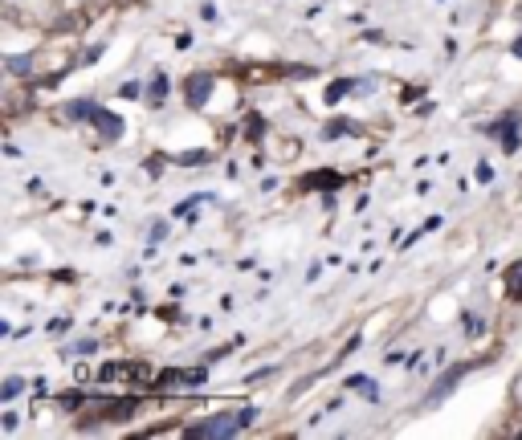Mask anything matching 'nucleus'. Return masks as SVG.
<instances>
[{"label":"nucleus","instance_id":"obj_1","mask_svg":"<svg viewBox=\"0 0 522 440\" xmlns=\"http://www.w3.org/2000/svg\"><path fill=\"white\" fill-rule=\"evenodd\" d=\"M258 420V408H241L237 416H213V420H200L188 428L192 440H213V437H237L241 428H249Z\"/></svg>","mask_w":522,"mask_h":440},{"label":"nucleus","instance_id":"obj_2","mask_svg":"<svg viewBox=\"0 0 522 440\" xmlns=\"http://www.w3.org/2000/svg\"><path fill=\"white\" fill-rule=\"evenodd\" d=\"M481 363H485V359H481ZM481 363H457V367H449V371H445V375L436 379V388L429 392V396H425V403H441V399L449 396V392H453V388H457V383H461V379H465V375H470L474 367H481Z\"/></svg>","mask_w":522,"mask_h":440},{"label":"nucleus","instance_id":"obj_3","mask_svg":"<svg viewBox=\"0 0 522 440\" xmlns=\"http://www.w3.org/2000/svg\"><path fill=\"white\" fill-rule=\"evenodd\" d=\"M519 127H522L519 114H502L498 123H490V127H485V134H498V139H502V147H506V151H514V147H519Z\"/></svg>","mask_w":522,"mask_h":440},{"label":"nucleus","instance_id":"obj_4","mask_svg":"<svg viewBox=\"0 0 522 440\" xmlns=\"http://www.w3.org/2000/svg\"><path fill=\"white\" fill-rule=\"evenodd\" d=\"M204 379H209L204 367H184V371H164L160 375V383H184V388H200Z\"/></svg>","mask_w":522,"mask_h":440},{"label":"nucleus","instance_id":"obj_5","mask_svg":"<svg viewBox=\"0 0 522 440\" xmlns=\"http://www.w3.org/2000/svg\"><path fill=\"white\" fill-rule=\"evenodd\" d=\"M90 123H94V127L102 131V139H110V143H115V139L123 134V119H119V114H110V110H102V106L94 110V119H90Z\"/></svg>","mask_w":522,"mask_h":440},{"label":"nucleus","instance_id":"obj_6","mask_svg":"<svg viewBox=\"0 0 522 440\" xmlns=\"http://www.w3.org/2000/svg\"><path fill=\"white\" fill-rule=\"evenodd\" d=\"M213 90V74H192L188 78V106H204Z\"/></svg>","mask_w":522,"mask_h":440},{"label":"nucleus","instance_id":"obj_7","mask_svg":"<svg viewBox=\"0 0 522 440\" xmlns=\"http://www.w3.org/2000/svg\"><path fill=\"white\" fill-rule=\"evenodd\" d=\"M339 183H343L339 172H310V176H302L306 192H318V188H339Z\"/></svg>","mask_w":522,"mask_h":440},{"label":"nucleus","instance_id":"obj_8","mask_svg":"<svg viewBox=\"0 0 522 440\" xmlns=\"http://www.w3.org/2000/svg\"><path fill=\"white\" fill-rule=\"evenodd\" d=\"M94 110H98V106H94L90 98H78V102H66V110H61V114H66L70 123H78V119H94Z\"/></svg>","mask_w":522,"mask_h":440},{"label":"nucleus","instance_id":"obj_9","mask_svg":"<svg viewBox=\"0 0 522 440\" xmlns=\"http://www.w3.org/2000/svg\"><path fill=\"white\" fill-rule=\"evenodd\" d=\"M135 408H139V399H135V396L119 399V403H110V408H106V420H127Z\"/></svg>","mask_w":522,"mask_h":440},{"label":"nucleus","instance_id":"obj_10","mask_svg":"<svg viewBox=\"0 0 522 440\" xmlns=\"http://www.w3.org/2000/svg\"><path fill=\"white\" fill-rule=\"evenodd\" d=\"M506 286H510V298H514V302H522V261L510 265V273H506Z\"/></svg>","mask_w":522,"mask_h":440},{"label":"nucleus","instance_id":"obj_11","mask_svg":"<svg viewBox=\"0 0 522 440\" xmlns=\"http://www.w3.org/2000/svg\"><path fill=\"white\" fill-rule=\"evenodd\" d=\"M347 388H355V392H363L367 399H380V392H376V383H371L367 375H351V379H347Z\"/></svg>","mask_w":522,"mask_h":440},{"label":"nucleus","instance_id":"obj_12","mask_svg":"<svg viewBox=\"0 0 522 440\" xmlns=\"http://www.w3.org/2000/svg\"><path fill=\"white\" fill-rule=\"evenodd\" d=\"M351 86H355L351 78H339V82H331V86H327V102H339V98H343Z\"/></svg>","mask_w":522,"mask_h":440},{"label":"nucleus","instance_id":"obj_13","mask_svg":"<svg viewBox=\"0 0 522 440\" xmlns=\"http://www.w3.org/2000/svg\"><path fill=\"white\" fill-rule=\"evenodd\" d=\"M164 98H168V74H160L151 82V102H164Z\"/></svg>","mask_w":522,"mask_h":440},{"label":"nucleus","instance_id":"obj_14","mask_svg":"<svg viewBox=\"0 0 522 440\" xmlns=\"http://www.w3.org/2000/svg\"><path fill=\"white\" fill-rule=\"evenodd\" d=\"M21 388H25V379H17V375H12V379H4V392H0V399H17V396H21Z\"/></svg>","mask_w":522,"mask_h":440},{"label":"nucleus","instance_id":"obj_15","mask_svg":"<svg viewBox=\"0 0 522 440\" xmlns=\"http://www.w3.org/2000/svg\"><path fill=\"white\" fill-rule=\"evenodd\" d=\"M8 70H12V74H29L33 61H25V57H8Z\"/></svg>","mask_w":522,"mask_h":440},{"label":"nucleus","instance_id":"obj_16","mask_svg":"<svg viewBox=\"0 0 522 440\" xmlns=\"http://www.w3.org/2000/svg\"><path fill=\"white\" fill-rule=\"evenodd\" d=\"M347 131H351V127L343 123V119H339L335 127H327V131H322V139H339V134H347Z\"/></svg>","mask_w":522,"mask_h":440},{"label":"nucleus","instance_id":"obj_17","mask_svg":"<svg viewBox=\"0 0 522 440\" xmlns=\"http://www.w3.org/2000/svg\"><path fill=\"white\" fill-rule=\"evenodd\" d=\"M180 163H209V155H204V151H196V155H180Z\"/></svg>","mask_w":522,"mask_h":440},{"label":"nucleus","instance_id":"obj_18","mask_svg":"<svg viewBox=\"0 0 522 440\" xmlns=\"http://www.w3.org/2000/svg\"><path fill=\"white\" fill-rule=\"evenodd\" d=\"M164 237H168V224H155V228H151V245H160Z\"/></svg>","mask_w":522,"mask_h":440},{"label":"nucleus","instance_id":"obj_19","mask_svg":"<svg viewBox=\"0 0 522 440\" xmlns=\"http://www.w3.org/2000/svg\"><path fill=\"white\" fill-rule=\"evenodd\" d=\"M119 94H123V98H139V82H123Z\"/></svg>","mask_w":522,"mask_h":440},{"label":"nucleus","instance_id":"obj_20","mask_svg":"<svg viewBox=\"0 0 522 440\" xmlns=\"http://www.w3.org/2000/svg\"><path fill=\"white\" fill-rule=\"evenodd\" d=\"M478 179L481 183H490V179H494V168H490V163H478Z\"/></svg>","mask_w":522,"mask_h":440},{"label":"nucleus","instance_id":"obj_21","mask_svg":"<svg viewBox=\"0 0 522 440\" xmlns=\"http://www.w3.org/2000/svg\"><path fill=\"white\" fill-rule=\"evenodd\" d=\"M465 330H470V334H481V322L474 318V314H465Z\"/></svg>","mask_w":522,"mask_h":440}]
</instances>
